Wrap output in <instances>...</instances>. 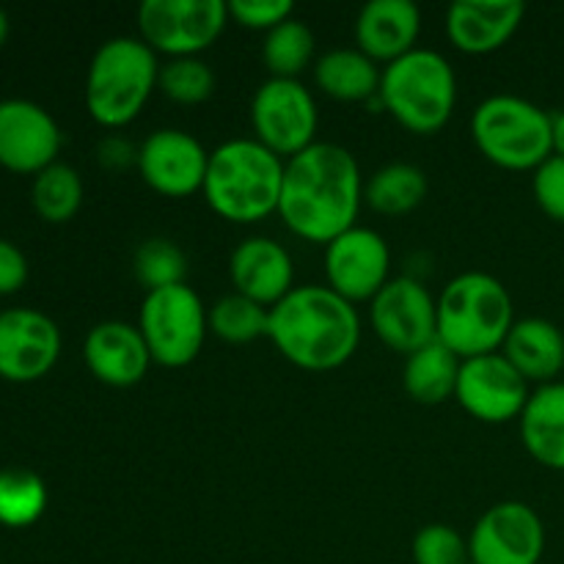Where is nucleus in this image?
<instances>
[{
	"instance_id": "nucleus-1",
	"label": "nucleus",
	"mask_w": 564,
	"mask_h": 564,
	"mask_svg": "<svg viewBox=\"0 0 564 564\" xmlns=\"http://www.w3.org/2000/svg\"><path fill=\"white\" fill-rule=\"evenodd\" d=\"M364 176L350 149L317 141L284 163L279 215L292 235L328 246L356 226Z\"/></svg>"
},
{
	"instance_id": "nucleus-2",
	"label": "nucleus",
	"mask_w": 564,
	"mask_h": 564,
	"mask_svg": "<svg viewBox=\"0 0 564 564\" xmlns=\"http://www.w3.org/2000/svg\"><path fill=\"white\" fill-rule=\"evenodd\" d=\"M268 339L295 367L330 372L356 356L361 317L356 306L330 286H295L270 308Z\"/></svg>"
},
{
	"instance_id": "nucleus-3",
	"label": "nucleus",
	"mask_w": 564,
	"mask_h": 564,
	"mask_svg": "<svg viewBox=\"0 0 564 564\" xmlns=\"http://www.w3.org/2000/svg\"><path fill=\"white\" fill-rule=\"evenodd\" d=\"M284 163L257 138H235L209 152L204 198L209 209L231 224H257L279 213Z\"/></svg>"
},
{
	"instance_id": "nucleus-4",
	"label": "nucleus",
	"mask_w": 564,
	"mask_h": 564,
	"mask_svg": "<svg viewBox=\"0 0 564 564\" xmlns=\"http://www.w3.org/2000/svg\"><path fill=\"white\" fill-rule=\"evenodd\" d=\"M512 325V297L496 275L471 270L441 290L438 339L463 361L499 352Z\"/></svg>"
},
{
	"instance_id": "nucleus-5",
	"label": "nucleus",
	"mask_w": 564,
	"mask_h": 564,
	"mask_svg": "<svg viewBox=\"0 0 564 564\" xmlns=\"http://www.w3.org/2000/svg\"><path fill=\"white\" fill-rule=\"evenodd\" d=\"M158 53L143 39L116 36L99 44L86 75V110L108 130L138 119L158 88Z\"/></svg>"
},
{
	"instance_id": "nucleus-6",
	"label": "nucleus",
	"mask_w": 564,
	"mask_h": 564,
	"mask_svg": "<svg viewBox=\"0 0 564 564\" xmlns=\"http://www.w3.org/2000/svg\"><path fill=\"white\" fill-rule=\"evenodd\" d=\"M380 108L405 130L433 135L444 130L457 102V77L449 61L427 47L411 50L386 64L380 75Z\"/></svg>"
},
{
	"instance_id": "nucleus-7",
	"label": "nucleus",
	"mask_w": 564,
	"mask_h": 564,
	"mask_svg": "<svg viewBox=\"0 0 564 564\" xmlns=\"http://www.w3.org/2000/svg\"><path fill=\"white\" fill-rule=\"evenodd\" d=\"M479 152L507 171H534L554 154L551 113L516 94H494L471 113Z\"/></svg>"
},
{
	"instance_id": "nucleus-8",
	"label": "nucleus",
	"mask_w": 564,
	"mask_h": 564,
	"mask_svg": "<svg viewBox=\"0 0 564 564\" xmlns=\"http://www.w3.org/2000/svg\"><path fill=\"white\" fill-rule=\"evenodd\" d=\"M138 328L154 364L169 369L187 367L196 361L209 334L207 306L187 284L147 292L138 314Z\"/></svg>"
},
{
	"instance_id": "nucleus-9",
	"label": "nucleus",
	"mask_w": 564,
	"mask_h": 564,
	"mask_svg": "<svg viewBox=\"0 0 564 564\" xmlns=\"http://www.w3.org/2000/svg\"><path fill=\"white\" fill-rule=\"evenodd\" d=\"M229 20L224 0H143L138 9L141 39L169 58H191L213 47Z\"/></svg>"
},
{
	"instance_id": "nucleus-10",
	"label": "nucleus",
	"mask_w": 564,
	"mask_h": 564,
	"mask_svg": "<svg viewBox=\"0 0 564 564\" xmlns=\"http://www.w3.org/2000/svg\"><path fill=\"white\" fill-rule=\"evenodd\" d=\"M317 102L301 80L270 77L251 99L253 138L281 160H290L317 143Z\"/></svg>"
},
{
	"instance_id": "nucleus-11",
	"label": "nucleus",
	"mask_w": 564,
	"mask_h": 564,
	"mask_svg": "<svg viewBox=\"0 0 564 564\" xmlns=\"http://www.w3.org/2000/svg\"><path fill=\"white\" fill-rule=\"evenodd\" d=\"M529 397V380L507 361L501 350L466 358L460 364L455 400L468 416L479 422L505 424L521 419Z\"/></svg>"
},
{
	"instance_id": "nucleus-12",
	"label": "nucleus",
	"mask_w": 564,
	"mask_h": 564,
	"mask_svg": "<svg viewBox=\"0 0 564 564\" xmlns=\"http://www.w3.org/2000/svg\"><path fill=\"white\" fill-rule=\"evenodd\" d=\"M372 328L394 352H416L438 339V301L416 279H391L372 297Z\"/></svg>"
},
{
	"instance_id": "nucleus-13",
	"label": "nucleus",
	"mask_w": 564,
	"mask_h": 564,
	"mask_svg": "<svg viewBox=\"0 0 564 564\" xmlns=\"http://www.w3.org/2000/svg\"><path fill=\"white\" fill-rule=\"evenodd\" d=\"M545 551V527L523 501L494 505L471 529V564H540Z\"/></svg>"
},
{
	"instance_id": "nucleus-14",
	"label": "nucleus",
	"mask_w": 564,
	"mask_h": 564,
	"mask_svg": "<svg viewBox=\"0 0 564 564\" xmlns=\"http://www.w3.org/2000/svg\"><path fill=\"white\" fill-rule=\"evenodd\" d=\"M391 251L383 235L367 226H352L325 246L328 286L345 301H372L389 284Z\"/></svg>"
},
{
	"instance_id": "nucleus-15",
	"label": "nucleus",
	"mask_w": 564,
	"mask_h": 564,
	"mask_svg": "<svg viewBox=\"0 0 564 564\" xmlns=\"http://www.w3.org/2000/svg\"><path fill=\"white\" fill-rule=\"evenodd\" d=\"M135 163L141 180L154 193L169 198H185L204 187L209 152L191 132L165 127V130L152 132L141 143Z\"/></svg>"
},
{
	"instance_id": "nucleus-16",
	"label": "nucleus",
	"mask_w": 564,
	"mask_h": 564,
	"mask_svg": "<svg viewBox=\"0 0 564 564\" xmlns=\"http://www.w3.org/2000/svg\"><path fill=\"white\" fill-rule=\"evenodd\" d=\"M58 121L31 99H3L0 102V165L14 174H42L58 163L61 152Z\"/></svg>"
},
{
	"instance_id": "nucleus-17",
	"label": "nucleus",
	"mask_w": 564,
	"mask_h": 564,
	"mask_svg": "<svg viewBox=\"0 0 564 564\" xmlns=\"http://www.w3.org/2000/svg\"><path fill=\"white\" fill-rule=\"evenodd\" d=\"M61 356V330L36 308H9L0 314V378L33 383L55 367Z\"/></svg>"
},
{
	"instance_id": "nucleus-18",
	"label": "nucleus",
	"mask_w": 564,
	"mask_h": 564,
	"mask_svg": "<svg viewBox=\"0 0 564 564\" xmlns=\"http://www.w3.org/2000/svg\"><path fill=\"white\" fill-rule=\"evenodd\" d=\"M83 361L99 383L130 389L147 378L152 352L138 325L124 319H105L88 330L83 341Z\"/></svg>"
},
{
	"instance_id": "nucleus-19",
	"label": "nucleus",
	"mask_w": 564,
	"mask_h": 564,
	"mask_svg": "<svg viewBox=\"0 0 564 564\" xmlns=\"http://www.w3.org/2000/svg\"><path fill=\"white\" fill-rule=\"evenodd\" d=\"M229 275L235 292L273 308L295 290V264L290 251L273 237H248L231 251Z\"/></svg>"
},
{
	"instance_id": "nucleus-20",
	"label": "nucleus",
	"mask_w": 564,
	"mask_h": 564,
	"mask_svg": "<svg viewBox=\"0 0 564 564\" xmlns=\"http://www.w3.org/2000/svg\"><path fill=\"white\" fill-rule=\"evenodd\" d=\"M523 14L521 0H457L446 11V36L460 53L488 55L516 36Z\"/></svg>"
},
{
	"instance_id": "nucleus-21",
	"label": "nucleus",
	"mask_w": 564,
	"mask_h": 564,
	"mask_svg": "<svg viewBox=\"0 0 564 564\" xmlns=\"http://www.w3.org/2000/svg\"><path fill=\"white\" fill-rule=\"evenodd\" d=\"M422 11L411 0H372L358 11L356 42L364 55L391 64L416 50Z\"/></svg>"
},
{
	"instance_id": "nucleus-22",
	"label": "nucleus",
	"mask_w": 564,
	"mask_h": 564,
	"mask_svg": "<svg viewBox=\"0 0 564 564\" xmlns=\"http://www.w3.org/2000/svg\"><path fill=\"white\" fill-rule=\"evenodd\" d=\"M501 352L529 383H556L564 369V334L551 319H516Z\"/></svg>"
},
{
	"instance_id": "nucleus-23",
	"label": "nucleus",
	"mask_w": 564,
	"mask_h": 564,
	"mask_svg": "<svg viewBox=\"0 0 564 564\" xmlns=\"http://www.w3.org/2000/svg\"><path fill=\"white\" fill-rule=\"evenodd\" d=\"M521 438L529 455L551 471H564V383L540 386L521 413Z\"/></svg>"
},
{
	"instance_id": "nucleus-24",
	"label": "nucleus",
	"mask_w": 564,
	"mask_h": 564,
	"mask_svg": "<svg viewBox=\"0 0 564 564\" xmlns=\"http://www.w3.org/2000/svg\"><path fill=\"white\" fill-rule=\"evenodd\" d=\"M380 75L378 64L358 47H336L314 64L317 88L339 102H372L380 94Z\"/></svg>"
},
{
	"instance_id": "nucleus-25",
	"label": "nucleus",
	"mask_w": 564,
	"mask_h": 564,
	"mask_svg": "<svg viewBox=\"0 0 564 564\" xmlns=\"http://www.w3.org/2000/svg\"><path fill=\"white\" fill-rule=\"evenodd\" d=\"M460 364L463 358L457 352H452L441 339H433L405 358L402 386L411 400L422 405H438L455 397Z\"/></svg>"
},
{
	"instance_id": "nucleus-26",
	"label": "nucleus",
	"mask_w": 564,
	"mask_h": 564,
	"mask_svg": "<svg viewBox=\"0 0 564 564\" xmlns=\"http://www.w3.org/2000/svg\"><path fill=\"white\" fill-rule=\"evenodd\" d=\"M427 198V176L419 165L389 163L364 185V202L380 215H408Z\"/></svg>"
},
{
	"instance_id": "nucleus-27",
	"label": "nucleus",
	"mask_w": 564,
	"mask_h": 564,
	"mask_svg": "<svg viewBox=\"0 0 564 564\" xmlns=\"http://www.w3.org/2000/svg\"><path fill=\"white\" fill-rule=\"evenodd\" d=\"M47 510V485L28 468L0 471V527L28 529Z\"/></svg>"
},
{
	"instance_id": "nucleus-28",
	"label": "nucleus",
	"mask_w": 564,
	"mask_h": 564,
	"mask_svg": "<svg viewBox=\"0 0 564 564\" xmlns=\"http://www.w3.org/2000/svg\"><path fill=\"white\" fill-rule=\"evenodd\" d=\"M33 209L47 224H66L77 215L83 204V180L72 165L53 163L42 174L33 176L31 187Z\"/></svg>"
},
{
	"instance_id": "nucleus-29",
	"label": "nucleus",
	"mask_w": 564,
	"mask_h": 564,
	"mask_svg": "<svg viewBox=\"0 0 564 564\" xmlns=\"http://www.w3.org/2000/svg\"><path fill=\"white\" fill-rule=\"evenodd\" d=\"M314 58V33L306 22L284 20L275 25L273 31L264 33L262 44V61L273 77H290L297 80L303 69L312 64Z\"/></svg>"
},
{
	"instance_id": "nucleus-30",
	"label": "nucleus",
	"mask_w": 564,
	"mask_h": 564,
	"mask_svg": "<svg viewBox=\"0 0 564 564\" xmlns=\"http://www.w3.org/2000/svg\"><path fill=\"white\" fill-rule=\"evenodd\" d=\"M207 317L209 330L218 339L229 341V345H248V341L259 339V336H268L270 308L240 295V292H231V295L215 301L207 308Z\"/></svg>"
},
{
	"instance_id": "nucleus-31",
	"label": "nucleus",
	"mask_w": 564,
	"mask_h": 564,
	"mask_svg": "<svg viewBox=\"0 0 564 564\" xmlns=\"http://www.w3.org/2000/svg\"><path fill=\"white\" fill-rule=\"evenodd\" d=\"M132 273L147 292L185 284L187 257L169 237H149L132 257Z\"/></svg>"
},
{
	"instance_id": "nucleus-32",
	"label": "nucleus",
	"mask_w": 564,
	"mask_h": 564,
	"mask_svg": "<svg viewBox=\"0 0 564 564\" xmlns=\"http://www.w3.org/2000/svg\"><path fill=\"white\" fill-rule=\"evenodd\" d=\"M158 88L176 105H202L215 91V72L198 55L160 64Z\"/></svg>"
},
{
	"instance_id": "nucleus-33",
	"label": "nucleus",
	"mask_w": 564,
	"mask_h": 564,
	"mask_svg": "<svg viewBox=\"0 0 564 564\" xmlns=\"http://www.w3.org/2000/svg\"><path fill=\"white\" fill-rule=\"evenodd\" d=\"M416 564H471L468 540L446 523H430L413 538Z\"/></svg>"
},
{
	"instance_id": "nucleus-34",
	"label": "nucleus",
	"mask_w": 564,
	"mask_h": 564,
	"mask_svg": "<svg viewBox=\"0 0 564 564\" xmlns=\"http://www.w3.org/2000/svg\"><path fill=\"white\" fill-rule=\"evenodd\" d=\"M532 191L540 209L556 224H564V158L551 154L540 169H534Z\"/></svg>"
},
{
	"instance_id": "nucleus-35",
	"label": "nucleus",
	"mask_w": 564,
	"mask_h": 564,
	"mask_svg": "<svg viewBox=\"0 0 564 564\" xmlns=\"http://www.w3.org/2000/svg\"><path fill=\"white\" fill-rule=\"evenodd\" d=\"M295 14L292 0H231L229 17L251 31H273L284 20Z\"/></svg>"
},
{
	"instance_id": "nucleus-36",
	"label": "nucleus",
	"mask_w": 564,
	"mask_h": 564,
	"mask_svg": "<svg viewBox=\"0 0 564 564\" xmlns=\"http://www.w3.org/2000/svg\"><path fill=\"white\" fill-rule=\"evenodd\" d=\"M28 281V259L14 242L0 237V295H14Z\"/></svg>"
},
{
	"instance_id": "nucleus-37",
	"label": "nucleus",
	"mask_w": 564,
	"mask_h": 564,
	"mask_svg": "<svg viewBox=\"0 0 564 564\" xmlns=\"http://www.w3.org/2000/svg\"><path fill=\"white\" fill-rule=\"evenodd\" d=\"M551 124H554V154L564 158V110L551 116Z\"/></svg>"
},
{
	"instance_id": "nucleus-38",
	"label": "nucleus",
	"mask_w": 564,
	"mask_h": 564,
	"mask_svg": "<svg viewBox=\"0 0 564 564\" xmlns=\"http://www.w3.org/2000/svg\"><path fill=\"white\" fill-rule=\"evenodd\" d=\"M6 36H9V17H6V11L0 9V47L6 44Z\"/></svg>"
}]
</instances>
